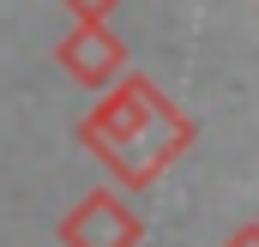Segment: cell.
<instances>
[{"instance_id":"7a4b0ae2","label":"cell","mask_w":259,"mask_h":247,"mask_svg":"<svg viewBox=\"0 0 259 247\" xmlns=\"http://www.w3.org/2000/svg\"><path fill=\"white\" fill-rule=\"evenodd\" d=\"M61 61L72 66L78 78H91V85H97V78H109V72L121 66V49L103 36V24H84V30H78V36L61 49Z\"/></svg>"},{"instance_id":"6da1fadb","label":"cell","mask_w":259,"mask_h":247,"mask_svg":"<svg viewBox=\"0 0 259 247\" xmlns=\"http://www.w3.org/2000/svg\"><path fill=\"white\" fill-rule=\"evenodd\" d=\"M61 241L66 247H139L145 241V217L121 193H84L61 217Z\"/></svg>"},{"instance_id":"3957f363","label":"cell","mask_w":259,"mask_h":247,"mask_svg":"<svg viewBox=\"0 0 259 247\" xmlns=\"http://www.w3.org/2000/svg\"><path fill=\"white\" fill-rule=\"evenodd\" d=\"M223 247H259V223H241V229H235Z\"/></svg>"},{"instance_id":"277c9868","label":"cell","mask_w":259,"mask_h":247,"mask_svg":"<svg viewBox=\"0 0 259 247\" xmlns=\"http://www.w3.org/2000/svg\"><path fill=\"white\" fill-rule=\"evenodd\" d=\"M72 6H78V18H84V24H97V18L109 12V0H72Z\"/></svg>"}]
</instances>
